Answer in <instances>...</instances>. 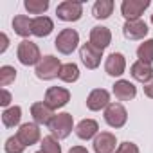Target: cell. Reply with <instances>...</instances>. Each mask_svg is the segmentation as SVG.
<instances>
[{
    "label": "cell",
    "instance_id": "1",
    "mask_svg": "<svg viewBox=\"0 0 153 153\" xmlns=\"http://www.w3.org/2000/svg\"><path fill=\"white\" fill-rule=\"evenodd\" d=\"M47 128H49L51 135L56 137L58 140L67 139V137L72 133V130H76V128H74V117H72V114H68V112H61V114H58V115L52 117V121L49 123Z\"/></svg>",
    "mask_w": 153,
    "mask_h": 153
},
{
    "label": "cell",
    "instance_id": "2",
    "mask_svg": "<svg viewBox=\"0 0 153 153\" xmlns=\"http://www.w3.org/2000/svg\"><path fill=\"white\" fill-rule=\"evenodd\" d=\"M61 61L59 58L52 56V54H47L42 58V61L36 65L34 68V74L38 79H43V81H51L54 78H59V70H61Z\"/></svg>",
    "mask_w": 153,
    "mask_h": 153
},
{
    "label": "cell",
    "instance_id": "3",
    "mask_svg": "<svg viewBox=\"0 0 153 153\" xmlns=\"http://www.w3.org/2000/svg\"><path fill=\"white\" fill-rule=\"evenodd\" d=\"M16 58L22 65L25 67H31V65H38L42 61V52H40V47L31 42V40H22L18 43V49H16Z\"/></svg>",
    "mask_w": 153,
    "mask_h": 153
},
{
    "label": "cell",
    "instance_id": "4",
    "mask_svg": "<svg viewBox=\"0 0 153 153\" xmlns=\"http://www.w3.org/2000/svg\"><path fill=\"white\" fill-rule=\"evenodd\" d=\"M78 43H79V34L76 29H63L58 33V36L54 40V47L58 49V52H61L65 56L72 54L78 49Z\"/></svg>",
    "mask_w": 153,
    "mask_h": 153
},
{
    "label": "cell",
    "instance_id": "5",
    "mask_svg": "<svg viewBox=\"0 0 153 153\" xmlns=\"http://www.w3.org/2000/svg\"><path fill=\"white\" fill-rule=\"evenodd\" d=\"M56 16L61 22H78L83 16V2H72V0H65V2L58 4L56 7Z\"/></svg>",
    "mask_w": 153,
    "mask_h": 153
},
{
    "label": "cell",
    "instance_id": "6",
    "mask_svg": "<svg viewBox=\"0 0 153 153\" xmlns=\"http://www.w3.org/2000/svg\"><path fill=\"white\" fill-rule=\"evenodd\" d=\"M105 121L110 128H123L128 121V112L126 108L121 105V103H110L106 108H105Z\"/></svg>",
    "mask_w": 153,
    "mask_h": 153
},
{
    "label": "cell",
    "instance_id": "7",
    "mask_svg": "<svg viewBox=\"0 0 153 153\" xmlns=\"http://www.w3.org/2000/svg\"><path fill=\"white\" fill-rule=\"evenodd\" d=\"M149 0H123L121 2V15L126 18V22L140 20L142 13L149 7Z\"/></svg>",
    "mask_w": 153,
    "mask_h": 153
},
{
    "label": "cell",
    "instance_id": "8",
    "mask_svg": "<svg viewBox=\"0 0 153 153\" xmlns=\"http://www.w3.org/2000/svg\"><path fill=\"white\" fill-rule=\"evenodd\" d=\"M68 101H70V92L63 87H49L45 92V99H43V103L52 110L63 108Z\"/></svg>",
    "mask_w": 153,
    "mask_h": 153
},
{
    "label": "cell",
    "instance_id": "9",
    "mask_svg": "<svg viewBox=\"0 0 153 153\" xmlns=\"http://www.w3.org/2000/svg\"><path fill=\"white\" fill-rule=\"evenodd\" d=\"M79 58H81V63H83L87 68L94 70V68H97V67L101 65L103 51L97 49L96 45H92L90 42H87V43H83V45L79 47Z\"/></svg>",
    "mask_w": 153,
    "mask_h": 153
},
{
    "label": "cell",
    "instance_id": "10",
    "mask_svg": "<svg viewBox=\"0 0 153 153\" xmlns=\"http://www.w3.org/2000/svg\"><path fill=\"white\" fill-rule=\"evenodd\" d=\"M16 137L27 148V146H34L36 142L42 140V131H40V126L36 123H24V124H20Z\"/></svg>",
    "mask_w": 153,
    "mask_h": 153
},
{
    "label": "cell",
    "instance_id": "11",
    "mask_svg": "<svg viewBox=\"0 0 153 153\" xmlns=\"http://www.w3.org/2000/svg\"><path fill=\"white\" fill-rule=\"evenodd\" d=\"M96 153H115L117 149V139L112 131H101L92 142Z\"/></svg>",
    "mask_w": 153,
    "mask_h": 153
},
{
    "label": "cell",
    "instance_id": "12",
    "mask_svg": "<svg viewBox=\"0 0 153 153\" xmlns=\"http://www.w3.org/2000/svg\"><path fill=\"white\" fill-rule=\"evenodd\" d=\"M110 105V92L105 88H94L87 97V108L90 112H99Z\"/></svg>",
    "mask_w": 153,
    "mask_h": 153
},
{
    "label": "cell",
    "instance_id": "13",
    "mask_svg": "<svg viewBox=\"0 0 153 153\" xmlns=\"http://www.w3.org/2000/svg\"><path fill=\"white\" fill-rule=\"evenodd\" d=\"M105 70H106L108 76H112V78H119V76H123L124 70H126V58H124V54L112 52L106 58V61H105Z\"/></svg>",
    "mask_w": 153,
    "mask_h": 153
},
{
    "label": "cell",
    "instance_id": "14",
    "mask_svg": "<svg viewBox=\"0 0 153 153\" xmlns=\"http://www.w3.org/2000/svg\"><path fill=\"white\" fill-rule=\"evenodd\" d=\"M148 31L149 29L144 20H133V22H126L123 25V34L126 40H144Z\"/></svg>",
    "mask_w": 153,
    "mask_h": 153
},
{
    "label": "cell",
    "instance_id": "15",
    "mask_svg": "<svg viewBox=\"0 0 153 153\" xmlns=\"http://www.w3.org/2000/svg\"><path fill=\"white\" fill-rule=\"evenodd\" d=\"M92 45H96L97 49L105 51L110 43H112V33L108 27L105 25H96L90 29V40H88Z\"/></svg>",
    "mask_w": 153,
    "mask_h": 153
},
{
    "label": "cell",
    "instance_id": "16",
    "mask_svg": "<svg viewBox=\"0 0 153 153\" xmlns=\"http://www.w3.org/2000/svg\"><path fill=\"white\" fill-rule=\"evenodd\" d=\"M112 92H114L117 101H131L137 96V87L128 79H119L114 83Z\"/></svg>",
    "mask_w": 153,
    "mask_h": 153
},
{
    "label": "cell",
    "instance_id": "17",
    "mask_svg": "<svg viewBox=\"0 0 153 153\" xmlns=\"http://www.w3.org/2000/svg\"><path fill=\"white\" fill-rule=\"evenodd\" d=\"M130 74H131V78H133L135 81L146 85L148 81L153 79V67L148 65V63H144V61H139V59H137L135 63H131Z\"/></svg>",
    "mask_w": 153,
    "mask_h": 153
},
{
    "label": "cell",
    "instance_id": "18",
    "mask_svg": "<svg viewBox=\"0 0 153 153\" xmlns=\"http://www.w3.org/2000/svg\"><path fill=\"white\" fill-rule=\"evenodd\" d=\"M31 115L34 119V123L40 126V124H45L49 126V123L52 121L54 117V110L49 108L45 103H33L31 105Z\"/></svg>",
    "mask_w": 153,
    "mask_h": 153
},
{
    "label": "cell",
    "instance_id": "19",
    "mask_svg": "<svg viewBox=\"0 0 153 153\" xmlns=\"http://www.w3.org/2000/svg\"><path fill=\"white\" fill-rule=\"evenodd\" d=\"M97 133H99V124L94 119H83V121L78 123V126H76V135H78L81 140L96 139Z\"/></svg>",
    "mask_w": 153,
    "mask_h": 153
},
{
    "label": "cell",
    "instance_id": "20",
    "mask_svg": "<svg viewBox=\"0 0 153 153\" xmlns=\"http://www.w3.org/2000/svg\"><path fill=\"white\" fill-rule=\"evenodd\" d=\"M52 29H54V22L49 18V16H36V18H33V25H31V31H33V34L36 36V38H45V36H49L51 33H52Z\"/></svg>",
    "mask_w": 153,
    "mask_h": 153
},
{
    "label": "cell",
    "instance_id": "21",
    "mask_svg": "<svg viewBox=\"0 0 153 153\" xmlns=\"http://www.w3.org/2000/svg\"><path fill=\"white\" fill-rule=\"evenodd\" d=\"M31 25H33V20L29 16H25V15H16L13 18V31L22 38H27L29 34H33Z\"/></svg>",
    "mask_w": 153,
    "mask_h": 153
},
{
    "label": "cell",
    "instance_id": "22",
    "mask_svg": "<svg viewBox=\"0 0 153 153\" xmlns=\"http://www.w3.org/2000/svg\"><path fill=\"white\" fill-rule=\"evenodd\" d=\"M114 13V0H97L92 6V15L97 20H106Z\"/></svg>",
    "mask_w": 153,
    "mask_h": 153
},
{
    "label": "cell",
    "instance_id": "23",
    "mask_svg": "<svg viewBox=\"0 0 153 153\" xmlns=\"http://www.w3.org/2000/svg\"><path fill=\"white\" fill-rule=\"evenodd\" d=\"M20 119H22V108H20L18 105L6 108L4 114H2V124H4L6 128H15V126H18V124H20Z\"/></svg>",
    "mask_w": 153,
    "mask_h": 153
},
{
    "label": "cell",
    "instance_id": "24",
    "mask_svg": "<svg viewBox=\"0 0 153 153\" xmlns=\"http://www.w3.org/2000/svg\"><path fill=\"white\" fill-rule=\"evenodd\" d=\"M59 79L65 83H76L79 79V67L76 63H65L59 70Z\"/></svg>",
    "mask_w": 153,
    "mask_h": 153
},
{
    "label": "cell",
    "instance_id": "25",
    "mask_svg": "<svg viewBox=\"0 0 153 153\" xmlns=\"http://www.w3.org/2000/svg\"><path fill=\"white\" fill-rule=\"evenodd\" d=\"M137 58L139 61H144L148 65L153 63V38L144 40L139 47H137Z\"/></svg>",
    "mask_w": 153,
    "mask_h": 153
},
{
    "label": "cell",
    "instance_id": "26",
    "mask_svg": "<svg viewBox=\"0 0 153 153\" xmlns=\"http://www.w3.org/2000/svg\"><path fill=\"white\" fill-rule=\"evenodd\" d=\"M24 7L27 9L29 15H38L43 16V13L49 9V0H25Z\"/></svg>",
    "mask_w": 153,
    "mask_h": 153
},
{
    "label": "cell",
    "instance_id": "27",
    "mask_svg": "<svg viewBox=\"0 0 153 153\" xmlns=\"http://www.w3.org/2000/svg\"><path fill=\"white\" fill-rule=\"evenodd\" d=\"M16 79V68L11 67V65H4L0 67V87H7L11 83H15Z\"/></svg>",
    "mask_w": 153,
    "mask_h": 153
},
{
    "label": "cell",
    "instance_id": "28",
    "mask_svg": "<svg viewBox=\"0 0 153 153\" xmlns=\"http://www.w3.org/2000/svg\"><path fill=\"white\" fill-rule=\"evenodd\" d=\"M40 146H42V151H43V153H61V144H59V140H58L56 137H52V135L43 137Z\"/></svg>",
    "mask_w": 153,
    "mask_h": 153
},
{
    "label": "cell",
    "instance_id": "29",
    "mask_svg": "<svg viewBox=\"0 0 153 153\" xmlns=\"http://www.w3.org/2000/svg\"><path fill=\"white\" fill-rule=\"evenodd\" d=\"M24 149H25V146L22 144V140L16 135L9 137L6 140V144H4V151L6 153H24Z\"/></svg>",
    "mask_w": 153,
    "mask_h": 153
},
{
    "label": "cell",
    "instance_id": "30",
    "mask_svg": "<svg viewBox=\"0 0 153 153\" xmlns=\"http://www.w3.org/2000/svg\"><path fill=\"white\" fill-rule=\"evenodd\" d=\"M115 153H140V151H139V146H137L135 142L126 140V142H121V144L117 146Z\"/></svg>",
    "mask_w": 153,
    "mask_h": 153
},
{
    "label": "cell",
    "instance_id": "31",
    "mask_svg": "<svg viewBox=\"0 0 153 153\" xmlns=\"http://www.w3.org/2000/svg\"><path fill=\"white\" fill-rule=\"evenodd\" d=\"M0 105H2L4 108H9V105H11V101H13V96H11V92L7 90V88H2L0 90Z\"/></svg>",
    "mask_w": 153,
    "mask_h": 153
},
{
    "label": "cell",
    "instance_id": "32",
    "mask_svg": "<svg viewBox=\"0 0 153 153\" xmlns=\"http://www.w3.org/2000/svg\"><path fill=\"white\" fill-rule=\"evenodd\" d=\"M0 40H2V45H0V54H4L7 51V47H9V38H7L6 33H2V34H0Z\"/></svg>",
    "mask_w": 153,
    "mask_h": 153
},
{
    "label": "cell",
    "instance_id": "33",
    "mask_svg": "<svg viewBox=\"0 0 153 153\" xmlns=\"http://www.w3.org/2000/svg\"><path fill=\"white\" fill-rule=\"evenodd\" d=\"M144 94H146V97L153 99V79H151V81H148V83L144 85Z\"/></svg>",
    "mask_w": 153,
    "mask_h": 153
},
{
    "label": "cell",
    "instance_id": "34",
    "mask_svg": "<svg viewBox=\"0 0 153 153\" xmlns=\"http://www.w3.org/2000/svg\"><path fill=\"white\" fill-rule=\"evenodd\" d=\"M68 153H88V149L85 146H72L68 149Z\"/></svg>",
    "mask_w": 153,
    "mask_h": 153
},
{
    "label": "cell",
    "instance_id": "35",
    "mask_svg": "<svg viewBox=\"0 0 153 153\" xmlns=\"http://www.w3.org/2000/svg\"><path fill=\"white\" fill-rule=\"evenodd\" d=\"M151 24H153V15H151Z\"/></svg>",
    "mask_w": 153,
    "mask_h": 153
},
{
    "label": "cell",
    "instance_id": "36",
    "mask_svg": "<svg viewBox=\"0 0 153 153\" xmlns=\"http://www.w3.org/2000/svg\"><path fill=\"white\" fill-rule=\"evenodd\" d=\"M36 153H43V151H42V149H40V151H36Z\"/></svg>",
    "mask_w": 153,
    "mask_h": 153
}]
</instances>
